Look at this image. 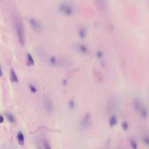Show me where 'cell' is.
I'll list each match as a JSON object with an SVG mask.
<instances>
[{"label":"cell","mask_w":149,"mask_h":149,"mask_svg":"<svg viewBox=\"0 0 149 149\" xmlns=\"http://www.w3.org/2000/svg\"><path fill=\"white\" fill-rule=\"evenodd\" d=\"M44 106L46 112L52 114L55 110V107L52 101L49 97H46L44 99Z\"/></svg>","instance_id":"obj_1"},{"label":"cell","mask_w":149,"mask_h":149,"mask_svg":"<svg viewBox=\"0 0 149 149\" xmlns=\"http://www.w3.org/2000/svg\"><path fill=\"white\" fill-rule=\"evenodd\" d=\"M16 29L18 33L19 40L20 42V43L22 45H24V31L22 25H21L20 23H18L16 25Z\"/></svg>","instance_id":"obj_2"},{"label":"cell","mask_w":149,"mask_h":149,"mask_svg":"<svg viewBox=\"0 0 149 149\" xmlns=\"http://www.w3.org/2000/svg\"><path fill=\"white\" fill-rule=\"evenodd\" d=\"M60 10L67 16H71L73 13V9L70 5L67 4H61L59 7Z\"/></svg>","instance_id":"obj_3"},{"label":"cell","mask_w":149,"mask_h":149,"mask_svg":"<svg viewBox=\"0 0 149 149\" xmlns=\"http://www.w3.org/2000/svg\"><path fill=\"white\" fill-rule=\"evenodd\" d=\"M91 124V115L89 113H86L82 121V126L84 128H86L89 127Z\"/></svg>","instance_id":"obj_4"},{"label":"cell","mask_w":149,"mask_h":149,"mask_svg":"<svg viewBox=\"0 0 149 149\" xmlns=\"http://www.w3.org/2000/svg\"><path fill=\"white\" fill-rule=\"evenodd\" d=\"M30 23L31 26L32 27V28L36 29L37 30H39L41 28V26H40L39 23L35 19H31L30 20Z\"/></svg>","instance_id":"obj_5"},{"label":"cell","mask_w":149,"mask_h":149,"mask_svg":"<svg viewBox=\"0 0 149 149\" xmlns=\"http://www.w3.org/2000/svg\"><path fill=\"white\" fill-rule=\"evenodd\" d=\"M10 80L12 83H18V78L15 74L14 71L11 69L10 71Z\"/></svg>","instance_id":"obj_6"},{"label":"cell","mask_w":149,"mask_h":149,"mask_svg":"<svg viewBox=\"0 0 149 149\" xmlns=\"http://www.w3.org/2000/svg\"><path fill=\"white\" fill-rule=\"evenodd\" d=\"M17 139L19 144L21 146H24V137L21 132H19L18 134Z\"/></svg>","instance_id":"obj_7"},{"label":"cell","mask_w":149,"mask_h":149,"mask_svg":"<svg viewBox=\"0 0 149 149\" xmlns=\"http://www.w3.org/2000/svg\"><path fill=\"white\" fill-rule=\"evenodd\" d=\"M27 65L28 67L33 66L34 64V60L33 58L30 53H27Z\"/></svg>","instance_id":"obj_8"},{"label":"cell","mask_w":149,"mask_h":149,"mask_svg":"<svg viewBox=\"0 0 149 149\" xmlns=\"http://www.w3.org/2000/svg\"><path fill=\"white\" fill-rule=\"evenodd\" d=\"M4 115L6 116V117H7V118H8L9 121L11 123H15V118L12 114L9 113L8 112H5Z\"/></svg>","instance_id":"obj_9"},{"label":"cell","mask_w":149,"mask_h":149,"mask_svg":"<svg viewBox=\"0 0 149 149\" xmlns=\"http://www.w3.org/2000/svg\"><path fill=\"white\" fill-rule=\"evenodd\" d=\"M78 49L79 50V52L82 54H85L88 53V49H87V47L84 45L81 44V45H79Z\"/></svg>","instance_id":"obj_10"},{"label":"cell","mask_w":149,"mask_h":149,"mask_svg":"<svg viewBox=\"0 0 149 149\" xmlns=\"http://www.w3.org/2000/svg\"><path fill=\"white\" fill-rule=\"evenodd\" d=\"M117 118L115 115H112L110 118V125L111 127L114 126L117 124Z\"/></svg>","instance_id":"obj_11"},{"label":"cell","mask_w":149,"mask_h":149,"mask_svg":"<svg viewBox=\"0 0 149 149\" xmlns=\"http://www.w3.org/2000/svg\"><path fill=\"white\" fill-rule=\"evenodd\" d=\"M87 34L86 30L85 28H80L79 31V36L82 39H84L85 37Z\"/></svg>","instance_id":"obj_12"},{"label":"cell","mask_w":149,"mask_h":149,"mask_svg":"<svg viewBox=\"0 0 149 149\" xmlns=\"http://www.w3.org/2000/svg\"><path fill=\"white\" fill-rule=\"evenodd\" d=\"M50 63L52 65H56L57 63V59L55 56H52L50 58Z\"/></svg>","instance_id":"obj_13"},{"label":"cell","mask_w":149,"mask_h":149,"mask_svg":"<svg viewBox=\"0 0 149 149\" xmlns=\"http://www.w3.org/2000/svg\"><path fill=\"white\" fill-rule=\"evenodd\" d=\"M140 106H141V105H140V102L138 100H135L134 102V107L136 110H138L139 109H140Z\"/></svg>","instance_id":"obj_14"},{"label":"cell","mask_w":149,"mask_h":149,"mask_svg":"<svg viewBox=\"0 0 149 149\" xmlns=\"http://www.w3.org/2000/svg\"><path fill=\"white\" fill-rule=\"evenodd\" d=\"M43 146L46 149H50L51 148L50 143L47 140H45L43 141Z\"/></svg>","instance_id":"obj_15"},{"label":"cell","mask_w":149,"mask_h":149,"mask_svg":"<svg viewBox=\"0 0 149 149\" xmlns=\"http://www.w3.org/2000/svg\"><path fill=\"white\" fill-rule=\"evenodd\" d=\"M69 107L71 109H75L76 104L75 102L74 101V100H71L69 102Z\"/></svg>","instance_id":"obj_16"},{"label":"cell","mask_w":149,"mask_h":149,"mask_svg":"<svg viewBox=\"0 0 149 149\" xmlns=\"http://www.w3.org/2000/svg\"><path fill=\"white\" fill-rule=\"evenodd\" d=\"M141 115H142V116L143 117V118H146V117H147V115H148V113H147V110L146 109H142V110H141Z\"/></svg>","instance_id":"obj_17"},{"label":"cell","mask_w":149,"mask_h":149,"mask_svg":"<svg viewBox=\"0 0 149 149\" xmlns=\"http://www.w3.org/2000/svg\"><path fill=\"white\" fill-rule=\"evenodd\" d=\"M122 129L124 130H127L128 129V124L126 122H123L122 124Z\"/></svg>","instance_id":"obj_18"},{"label":"cell","mask_w":149,"mask_h":149,"mask_svg":"<svg viewBox=\"0 0 149 149\" xmlns=\"http://www.w3.org/2000/svg\"><path fill=\"white\" fill-rule=\"evenodd\" d=\"M29 87H30V90L31 92H32L33 93H35L36 92L37 89L33 85H30Z\"/></svg>","instance_id":"obj_19"},{"label":"cell","mask_w":149,"mask_h":149,"mask_svg":"<svg viewBox=\"0 0 149 149\" xmlns=\"http://www.w3.org/2000/svg\"><path fill=\"white\" fill-rule=\"evenodd\" d=\"M131 146L134 149H136L137 148V144L134 141H132L131 142Z\"/></svg>","instance_id":"obj_20"},{"label":"cell","mask_w":149,"mask_h":149,"mask_svg":"<svg viewBox=\"0 0 149 149\" xmlns=\"http://www.w3.org/2000/svg\"><path fill=\"white\" fill-rule=\"evenodd\" d=\"M96 56L98 59H101L103 57V53L100 51H99L96 54Z\"/></svg>","instance_id":"obj_21"},{"label":"cell","mask_w":149,"mask_h":149,"mask_svg":"<svg viewBox=\"0 0 149 149\" xmlns=\"http://www.w3.org/2000/svg\"><path fill=\"white\" fill-rule=\"evenodd\" d=\"M144 142L146 144L149 145V137H146L144 138Z\"/></svg>","instance_id":"obj_22"},{"label":"cell","mask_w":149,"mask_h":149,"mask_svg":"<svg viewBox=\"0 0 149 149\" xmlns=\"http://www.w3.org/2000/svg\"><path fill=\"white\" fill-rule=\"evenodd\" d=\"M4 120L3 116L0 114V123H2Z\"/></svg>","instance_id":"obj_23"},{"label":"cell","mask_w":149,"mask_h":149,"mask_svg":"<svg viewBox=\"0 0 149 149\" xmlns=\"http://www.w3.org/2000/svg\"><path fill=\"white\" fill-rule=\"evenodd\" d=\"M62 83L64 86H65L67 84V81L66 80H63L62 82Z\"/></svg>","instance_id":"obj_24"},{"label":"cell","mask_w":149,"mask_h":149,"mask_svg":"<svg viewBox=\"0 0 149 149\" xmlns=\"http://www.w3.org/2000/svg\"><path fill=\"white\" fill-rule=\"evenodd\" d=\"M3 71H2V68L1 67V66L0 65V77H2L3 76Z\"/></svg>","instance_id":"obj_25"}]
</instances>
